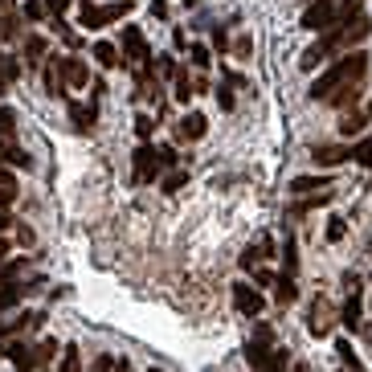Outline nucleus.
<instances>
[{
    "instance_id": "47",
    "label": "nucleus",
    "mask_w": 372,
    "mask_h": 372,
    "mask_svg": "<svg viewBox=\"0 0 372 372\" xmlns=\"http://www.w3.org/2000/svg\"><path fill=\"white\" fill-rule=\"evenodd\" d=\"M4 86H8V82H4V78H0V94H4Z\"/></svg>"
},
{
    "instance_id": "22",
    "label": "nucleus",
    "mask_w": 372,
    "mask_h": 372,
    "mask_svg": "<svg viewBox=\"0 0 372 372\" xmlns=\"http://www.w3.org/2000/svg\"><path fill=\"white\" fill-rule=\"evenodd\" d=\"M0 160H8V164H21V168H29V156H25V152H17V147H13V143L4 140V135H0Z\"/></svg>"
},
{
    "instance_id": "43",
    "label": "nucleus",
    "mask_w": 372,
    "mask_h": 372,
    "mask_svg": "<svg viewBox=\"0 0 372 372\" xmlns=\"http://www.w3.org/2000/svg\"><path fill=\"white\" fill-rule=\"evenodd\" d=\"M160 164H176V152L172 147H160Z\"/></svg>"
},
{
    "instance_id": "12",
    "label": "nucleus",
    "mask_w": 372,
    "mask_h": 372,
    "mask_svg": "<svg viewBox=\"0 0 372 372\" xmlns=\"http://www.w3.org/2000/svg\"><path fill=\"white\" fill-rule=\"evenodd\" d=\"M70 119L78 131H91L94 119H98V111H94V102H70Z\"/></svg>"
},
{
    "instance_id": "11",
    "label": "nucleus",
    "mask_w": 372,
    "mask_h": 372,
    "mask_svg": "<svg viewBox=\"0 0 372 372\" xmlns=\"http://www.w3.org/2000/svg\"><path fill=\"white\" fill-rule=\"evenodd\" d=\"M348 156H352V147H336V143H319L311 160H315V164H324V168H331V164L348 160Z\"/></svg>"
},
{
    "instance_id": "13",
    "label": "nucleus",
    "mask_w": 372,
    "mask_h": 372,
    "mask_svg": "<svg viewBox=\"0 0 372 372\" xmlns=\"http://www.w3.org/2000/svg\"><path fill=\"white\" fill-rule=\"evenodd\" d=\"M311 331H315V336H324L327 327H331V307H327V299H315L311 303Z\"/></svg>"
},
{
    "instance_id": "26",
    "label": "nucleus",
    "mask_w": 372,
    "mask_h": 372,
    "mask_svg": "<svg viewBox=\"0 0 372 372\" xmlns=\"http://www.w3.org/2000/svg\"><path fill=\"white\" fill-rule=\"evenodd\" d=\"M344 233H348L344 217H331V221H327V241H344Z\"/></svg>"
},
{
    "instance_id": "28",
    "label": "nucleus",
    "mask_w": 372,
    "mask_h": 372,
    "mask_svg": "<svg viewBox=\"0 0 372 372\" xmlns=\"http://www.w3.org/2000/svg\"><path fill=\"white\" fill-rule=\"evenodd\" d=\"M336 352H340V360H344L352 372H360V360L352 356V344H348V340H340V344H336Z\"/></svg>"
},
{
    "instance_id": "10",
    "label": "nucleus",
    "mask_w": 372,
    "mask_h": 372,
    "mask_svg": "<svg viewBox=\"0 0 372 372\" xmlns=\"http://www.w3.org/2000/svg\"><path fill=\"white\" fill-rule=\"evenodd\" d=\"M62 70H66V82H70L74 91H82L86 82H91V74L82 66V58H62Z\"/></svg>"
},
{
    "instance_id": "17",
    "label": "nucleus",
    "mask_w": 372,
    "mask_h": 372,
    "mask_svg": "<svg viewBox=\"0 0 372 372\" xmlns=\"http://www.w3.org/2000/svg\"><path fill=\"white\" fill-rule=\"evenodd\" d=\"M270 250H274V246H270V237H258V246H250V250L241 254V266H246V270H258V262H262V258H270Z\"/></svg>"
},
{
    "instance_id": "36",
    "label": "nucleus",
    "mask_w": 372,
    "mask_h": 372,
    "mask_svg": "<svg viewBox=\"0 0 372 372\" xmlns=\"http://www.w3.org/2000/svg\"><path fill=\"white\" fill-rule=\"evenodd\" d=\"M91 372H119V364L111 360V356H98V360L91 364Z\"/></svg>"
},
{
    "instance_id": "48",
    "label": "nucleus",
    "mask_w": 372,
    "mask_h": 372,
    "mask_svg": "<svg viewBox=\"0 0 372 372\" xmlns=\"http://www.w3.org/2000/svg\"><path fill=\"white\" fill-rule=\"evenodd\" d=\"M119 372H131V368H127V364H119Z\"/></svg>"
},
{
    "instance_id": "38",
    "label": "nucleus",
    "mask_w": 372,
    "mask_h": 372,
    "mask_svg": "<svg viewBox=\"0 0 372 372\" xmlns=\"http://www.w3.org/2000/svg\"><path fill=\"white\" fill-rule=\"evenodd\" d=\"M17 201V188H0V209H8Z\"/></svg>"
},
{
    "instance_id": "14",
    "label": "nucleus",
    "mask_w": 372,
    "mask_h": 372,
    "mask_svg": "<svg viewBox=\"0 0 372 372\" xmlns=\"http://www.w3.org/2000/svg\"><path fill=\"white\" fill-rule=\"evenodd\" d=\"M319 188H331L327 185V176H295L286 192H295V197H311V192H319Z\"/></svg>"
},
{
    "instance_id": "46",
    "label": "nucleus",
    "mask_w": 372,
    "mask_h": 372,
    "mask_svg": "<svg viewBox=\"0 0 372 372\" xmlns=\"http://www.w3.org/2000/svg\"><path fill=\"white\" fill-rule=\"evenodd\" d=\"M4 254H8V241H4V237H0V262H4Z\"/></svg>"
},
{
    "instance_id": "30",
    "label": "nucleus",
    "mask_w": 372,
    "mask_h": 372,
    "mask_svg": "<svg viewBox=\"0 0 372 372\" xmlns=\"http://www.w3.org/2000/svg\"><path fill=\"white\" fill-rule=\"evenodd\" d=\"M13 131H17V115L8 107H0V135H13Z\"/></svg>"
},
{
    "instance_id": "49",
    "label": "nucleus",
    "mask_w": 372,
    "mask_h": 372,
    "mask_svg": "<svg viewBox=\"0 0 372 372\" xmlns=\"http://www.w3.org/2000/svg\"><path fill=\"white\" fill-rule=\"evenodd\" d=\"M0 66H4V53H0Z\"/></svg>"
},
{
    "instance_id": "2",
    "label": "nucleus",
    "mask_w": 372,
    "mask_h": 372,
    "mask_svg": "<svg viewBox=\"0 0 372 372\" xmlns=\"http://www.w3.org/2000/svg\"><path fill=\"white\" fill-rule=\"evenodd\" d=\"M364 74H368V58H364L360 49H352V53H344V58H340L331 70L319 74V78L311 82V91H307V94L319 102V98H327V94H336L340 86H352V82H360Z\"/></svg>"
},
{
    "instance_id": "51",
    "label": "nucleus",
    "mask_w": 372,
    "mask_h": 372,
    "mask_svg": "<svg viewBox=\"0 0 372 372\" xmlns=\"http://www.w3.org/2000/svg\"><path fill=\"white\" fill-rule=\"evenodd\" d=\"M152 372H160V368H152Z\"/></svg>"
},
{
    "instance_id": "20",
    "label": "nucleus",
    "mask_w": 372,
    "mask_h": 372,
    "mask_svg": "<svg viewBox=\"0 0 372 372\" xmlns=\"http://www.w3.org/2000/svg\"><path fill=\"white\" fill-rule=\"evenodd\" d=\"M94 62H98L102 70H111V66H119V49L111 46V41H98V46H94Z\"/></svg>"
},
{
    "instance_id": "31",
    "label": "nucleus",
    "mask_w": 372,
    "mask_h": 372,
    "mask_svg": "<svg viewBox=\"0 0 372 372\" xmlns=\"http://www.w3.org/2000/svg\"><path fill=\"white\" fill-rule=\"evenodd\" d=\"M25 270V262H0V282H13Z\"/></svg>"
},
{
    "instance_id": "9",
    "label": "nucleus",
    "mask_w": 372,
    "mask_h": 372,
    "mask_svg": "<svg viewBox=\"0 0 372 372\" xmlns=\"http://www.w3.org/2000/svg\"><path fill=\"white\" fill-rule=\"evenodd\" d=\"M13 364H17V372H33V364H37V352L29 348V344H8V352H4Z\"/></svg>"
},
{
    "instance_id": "27",
    "label": "nucleus",
    "mask_w": 372,
    "mask_h": 372,
    "mask_svg": "<svg viewBox=\"0 0 372 372\" xmlns=\"http://www.w3.org/2000/svg\"><path fill=\"white\" fill-rule=\"evenodd\" d=\"M21 303V286H4L0 291V311H8V307H17Z\"/></svg>"
},
{
    "instance_id": "15",
    "label": "nucleus",
    "mask_w": 372,
    "mask_h": 372,
    "mask_svg": "<svg viewBox=\"0 0 372 372\" xmlns=\"http://www.w3.org/2000/svg\"><path fill=\"white\" fill-rule=\"evenodd\" d=\"M46 91L58 98V94H66V70H62V58H53L46 70Z\"/></svg>"
},
{
    "instance_id": "44",
    "label": "nucleus",
    "mask_w": 372,
    "mask_h": 372,
    "mask_svg": "<svg viewBox=\"0 0 372 372\" xmlns=\"http://www.w3.org/2000/svg\"><path fill=\"white\" fill-rule=\"evenodd\" d=\"M0 188H13V172H4V168H0Z\"/></svg>"
},
{
    "instance_id": "39",
    "label": "nucleus",
    "mask_w": 372,
    "mask_h": 372,
    "mask_svg": "<svg viewBox=\"0 0 372 372\" xmlns=\"http://www.w3.org/2000/svg\"><path fill=\"white\" fill-rule=\"evenodd\" d=\"M217 102H221V111H233V94L225 91V86H221V91H217Z\"/></svg>"
},
{
    "instance_id": "6",
    "label": "nucleus",
    "mask_w": 372,
    "mask_h": 372,
    "mask_svg": "<svg viewBox=\"0 0 372 372\" xmlns=\"http://www.w3.org/2000/svg\"><path fill=\"white\" fill-rule=\"evenodd\" d=\"M123 58L135 62V66H147V58H152V53H147V41H143V33L135 29V25L123 29Z\"/></svg>"
},
{
    "instance_id": "50",
    "label": "nucleus",
    "mask_w": 372,
    "mask_h": 372,
    "mask_svg": "<svg viewBox=\"0 0 372 372\" xmlns=\"http://www.w3.org/2000/svg\"><path fill=\"white\" fill-rule=\"evenodd\" d=\"M185 4H197V0H185Z\"/></svg>"
},
{
    "instance_id": "35",
    "label": "nucleus",
    "mask_w": 372,
    "mask_h": 372,
    "mask_svg": "<svg viewBox=\"0 0 372 372\" xmlns=\"http://www.w3.org/2000/svg\"><path fill=\"white\" fill-rule=\"evenodd\" d=\"M209 62H213V58H209V49H205V46H192V66H201V70H205Z\"/></svg>"
},
{
    "instance_id": "33",
    "label": "nucleus",
    "mask_w": 372,
    "mask_h": 372,
    "mask_svg": "<svg viewBox=\"0 0 372 372\" xmlns=\"http://www.w3.org/2000/svg\"><path fill=\"white\" fill-rule=\"evenodd\" d=\"M25 17H29V21H41V17H46V4H41V0H29V4H25Z\"/></svg>"
},
{
    "instance_id": "37",
    "label": "nucleus",
    "mask_w": 372,
    "mask_h": 372,
    "mask_svg": "<svg viewBox=\"0 0 372 372\" xmlns=\"http://www.w3.org/2000/svg\"><path fill=\"white\" fill-rule=\"evenodd\" d=\"M70 4H74V0H49L46 8H49V13H53V17H62V13H66Z\"/></svg>"
},
{
    "instance_id": "29",
    "label": "nucleus",
    "mask_w": 372,
    "mask_h": 372,
    "mask_svg": "<svg viewBox=\"0 0 372 372\" xmlns=\"http://www.w3.org/2000/svg\"><path fill=\"white\" fill-rule=\"evenodd\" d=\"M188 185V172L185 168H180V172H172V176H168V180H164V192H180V188Z\"/></svg>"
},
{
    "instance_id": "7",
    "label": "nucleus",
    "mask_w": 372,
    "mask_h": 372,
    "mask_svg": "<svg viewBox=\"0 0 372 372\" xmlns=\"http://www.w3.org/2000/svg\"><path fill=\"white\" fill-rule=\"evenodd\" d=\"M233 307H237L241 315H250V319H254V315H262V311H266V299L258 295L254 286L237 282V286H233Z\"/></svg>"
},
{
    "instance_id": "34",
    "label": "nucleus",
    "mask_w": 372,
    "mask_h": 372,
    "mask_svg": "<svg viewBox=\"0 0 372 372\" xmlns=\"http://www.w3.org/2000/svg\"><path fill=\"white\" fill-rule=\"evenodd\" d=\"M58 33H62V41H66V46H78V33H74V29H70V25H66V21H62V17H58Z\"/></svg>"
},
{
    "instance_id": "42",
    "label": "nucleus",
    "mask_w": 372,
    "mask_h": 372,
    "mask_svg": "<svg viewBox=\"0 0 372 372\" xmlns=\"http://www.w3.org/2000/svg\"><path fill=\"white\" fill-rule=\"evenodd\" d=\"M254 282H258V286H270V282H274V274H270V270H254Z\"/></svg>"
},
{
    "instance_id": "25",
    "label": "nucleus",
    "mask_w": 372,
    "mask_h": 372,
    "mask_svg": "<svg viewBox=\"0 0 372 372\" xmlns=\"http://www.w3.org/2000/svg\"><path fill=\"white\" fill-rule=\"evenodd\" d=\"M58 372H82V356H78V348L62 352V364H58Z\"/></svg>"
},
{
    "instance_id": "18",
    "label": "nucleus",
    "mask_w": 372,
    "mask_h": 372,
    "mask_svg": "<svg viewBox=\"0 0 372 372\" xmlns=\"http://www.w3.org/2000/svg\"><path fill=\"white\" fill-rule=\"evenodd\" d=\"M360 98V82H352V86H340L336 94H327L324 102H331V107H352Z\"/></svg>"
},
{
    "instance_id": "40",
    "label": "nucleus",
    "mask_w": 372,
    "mask_h": 372,
    "mask_svg": "<svg viewBox=\"0 0 372 372\" xmlns=\"http://www.w3.org/2000/svg\"><path fill=\"white\" fill-rule=\"evenodd\" d=\"M53 352H58V344H53V340H46V344H41V348H37V360H49V356H53Z\"/></svg>"
},
{
    "instance_id": "5",
    "label": "nucleus",
    "mask_w": 372,
    "mask_h": 372,
    "mask_svg": "<svg viewBox=\"0 0 372 372\" xmlns=\"http://www.w3.org/2000/svg\"><path fill=\"white\" fill-rule=\"evenodd\" d=\"M336 25V0H315L307 13H303V29H315V33H327Z\"/></svg>"
},
{
    "instance_id": "41",
    "label": "nucleus",
    "mask_w": 372,
    "mask_h": 372,
    "mask_svg": "<svg viewBox=\"0 0 372 372\" xmlns=\"http://www.w3.org/2000/svg\"><path fill=\"white\" fill-rule=\"evenodd\" d=\"M160 74H168V78H176L180 70H176V62H172V58H164V62H160Z\"/></svg>"
},
{
    "instance_id": "32",
    "label": "nucleus",
    "mask_w": 372,
    "mask_h": 372,
    "mask_svg": "<svg viewBox=\"0 0 372 372\" xmlns=\"http://www.w3.org/2000/svg\"><path fill=\"white\" fill-rule=\"evenodd\" d=\"M135 131H140V140H143V143L152 140V131H156V123H152V115H140V119H135Z\"/></svg>"
},
{
    "instance_id": "21",
    "label": "nucleus",
    "mask_w": 372,
    "mask_h": 372,
    "mask_svg": "<svg viewBox=\"0 0 372 372\" xmlns=\"http://www.w3.org/2000/svg\"><path fill=\"white\" fill-rule=\"evenodd\" d=\"M274 286H279V291H274V295H279V303H295V299H299V286H295V279H291V274H282Z\"/></svg>"
},
{
    "instance_id": "16",
    "label": "nucleus",
    "mask_w": 372,
    "mask_h": 372,
    "mask_svg": "<svg viewBox=\"0 0 372 372\" xmlns=\"http://www.w3.org/2000/svg\"><path fill=\"white\" fill-rule=\"evenodd\" d=\"M368 119H372V102L364 107V111H356V115H344V123H340V135H348V140H352V135H360Z\"/></svg>"
},
{
    "instance_id": "1",
    "label": "nucleus",
    "mask_w": 372,
    "mask_h": 372,
    "mask_svg": "<svg viewBox=\"0 0 372 372\" xmlns=\"http://www.w3.org/2000/svg\"><path fill=\"white\" fill-rule=\"evenodd\" d=\"M368 33H372V21H368V17H356V21L331 25V29H327V33L319 37V41H315V46L303 49L299 66H303V70H315V66L331 62V53H352V46H360Z\"/></svg>"
},
{
    "instance_id": "19",
    "label": "nucleus",
    "mask_w": 372,
    "mask_h": 372,
    "mask_svg": "<svg viewBox=\"0 0 372 372\" xmlns=\"http://www.w3.org/2000/svg\"><path fill=\"white\" fill-rule=\"evenodd\" d=\"M344 324H348L352 331L360 327V282H356V279H352V303L344 307Z\"/></svg>"
},
{
    "instance_id": "24",
    "label": "nucleus",
    "mask_w": 372,
    "mask_h": 372,
    "mask_svg": "<svg viewBox=\"0 0 372 372\" xmlns=\"http://www.w3.org/2000/svg\"><path fill=\"white\" fill-rule=\"evenodd\" d=\"M25 53H29L25 62H29V66H37V62H41V53H46V37H29V41H25Z\"/></svg>"
},
{
    "instance_id": "4",
    "label": "nucleus",
    "mask_w": 372,
    "mask_h": 372,
    "mask_svg": "<svg viewBox=\"0 0 372 372\" xmlns=\"http://www.w3.org/2000/svg\"><path fill=\"white\" fill-rule=\"evenodd\" d=\"M131 160H135V185H152V180H156V172L164 168L160 152H156L152 143H140V152H135Z\"/></svg>"
},
{
    "instance_id": "23",
    "label": "nucleus",
    "mask_w": 372,
    "mask_h": 372,
    "mask_svg": "<svg viewBox=\"0 0 372 372\" xmlns=\"http://www.w3.org/2000/svg\"><path fill=\"white\" fill-rule=\"evenodd\" d=\"M352 160L364 164V168H372V135L368 140H360V143H352Z\"/></svg>"
},
{
    "instance_id": "3",
    "label": "nucleus",
    "mask_w": 372,
    "mask_h": 372,
    "mask_svg": "<svg viewBox=\"0 0 372 372\" xmlns=\"http://www.w3.org/2000/svg\"><path fill=\"white\" fill-rule=\"evenodd\" d=\"M131 8H135L131 0H115V4H82V8H78V25H82V29H102V25H111V21H123Z\"/></svg>"
},
{
    "instance_id": "45",
    "label": "nucleus",
    "mask_w": 372,
    "mask_h": 372,
    "mask_svg": "<svg viewBox=\"0 0 372 372\" xmlns=\"http://www.w3.org/2000/svg\"><path fill=\"white\" fill-rule=\"evenodd\" d=\"M8 225H13V217H8V213L0 209V230H8Z\"/></svg>"
},
{
    "instance_id": "8",
    "label": "nucleus",
    "mask_w": 372,
    "mask_h": 372,
    "mask_svg": "<svg viewBox=\"0 0 372 372\" xmlns=\"http://www.w3.org/2000/svg\"><path fill=\"white\" fill-rule=\"evenodd\" d=\"M205 131H209V119L201 115V111H192V115L188 119H180V127H176V140H201V135H205Z\"/></svg>"
}]
</instances>
